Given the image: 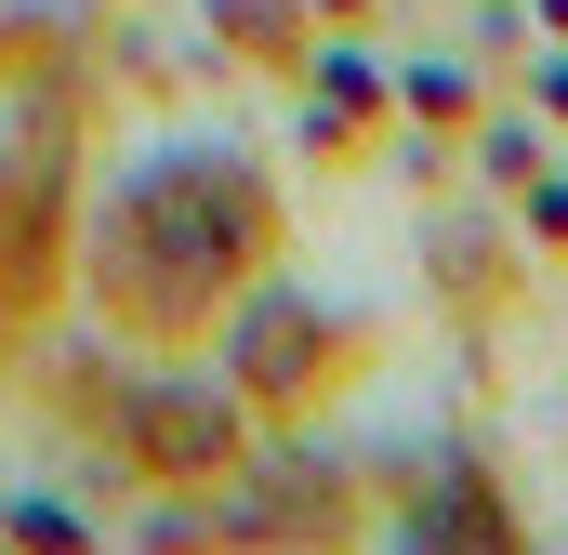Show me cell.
<instances>
[{
    "label": "cell",
    "instance_id": "obj_1",
    "mask_svg": "<svg viewBox=\"0 0 568 555\" xmlns=\"http://www.w3.org/2000/svg\"><path fill=\"white\" fill-rule=\"evenodd\" d=\"M542 239H568V185H542Z\"/></svg>",
    "mask_w": 568,
    "mask_h": 555
}]
</instances>
